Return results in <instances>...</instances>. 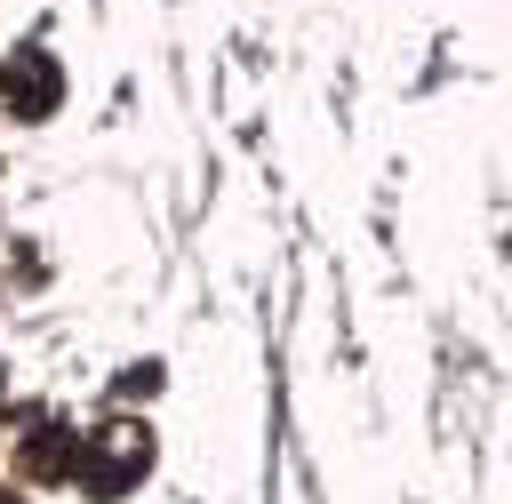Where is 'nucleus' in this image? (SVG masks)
I'll list each match as a JSON object with an SVG mask.
<instances>
[{"mask_svg": "<svg viewBox=\"0 0 512 504\" xmlns=\"http://www.w3.org/2000/svg\"><path fill=\"white\" fill-rule=\"evenodd\" d=\"M72 464H80V440H64L56 424H32V440H24V472H32V480H72Z\"/></svg>", "mask_w": 512, "mask_h": 504, "instance_id": "3", "label": "nucleus"}, {"mask_svg": "<svg viewBox=\"0 0 512 504\" xmlns=\"http://www.w3.org/2000/svg\"><path fill=\"white\" fill-rule=\"evenodd\" d=\"M144 464H152V432H144V424H112V432H96V440L80 448V464H72V472H80V488H88V496H120Z\"/></svg>", "mask_w": 512, "mask_h": 504, "instance_id": "1", "label": "nucleus"}, {"mask_svg": "<svg viewBox=\"0 0 512 504\" xmlns=\"http://www.w3.org/2000/svg\"><path fill=\"white\" fill-rule=\"evenodd\" d=\"M56 56L48 48H16L8 64H0V104H8V120H40L48 104H56Z\"/></svg>", "mask_w": 512, "mask_h": 504, "instance_id": "2", "label": "nucleus"}]
</instances>
